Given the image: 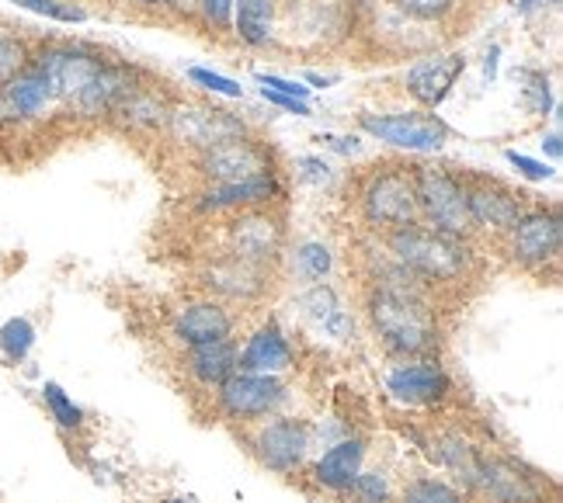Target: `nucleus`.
<instances>
[{"label":"nucleus","instance_id":"f257e3e1","mask_svg":"<svg viewBox=\"0 0 563 503\" xmlns=\"http://www.w3.org/2000/svg\"><path fill=\"white\" fill-rule=\"evenodd\" d=\"M362 316L383 351L400 358H439L442 323L435 310V289H428L386 254L373 265L362 299Z\"/></svg>","mask_w":563,"mask_h":503},{"label":"nucleus","instance_id":"f03ea898","mask_svg":"<svg viewBox=\"0 0 563 503\" xmlns=\"http://www.w3.org/2000/svg\"><path fill=\"white\" fill-rule=\"evenodd\" d=\"M383 254L389 260H397L404 271H410L418 281H424L428 289H445L470 281L481 268L473 239H460L439 230H428L421 223L400 226L394 233L379 236Z\"/></svg>","mask_w":563,"mask_h":503},{"label":"nucleus","instance_id":"7ed1b4c3","mask_svg":"<svg viewBox=\"0 0 563 503\" xmlns=\"http://www.w3.org/2000/svg\"><path fill=\"white\" fill-rule=\"evenodd\" d=\"M358 35L355 0H278L275 46L292 53H334Z\"/></svg>","mask_w":563,"mask_h":503},{"label":"nucleus","instance_id":"20e7f679","mask_svg":"<svg viewBox=\"0 0 563 503\" xmlns=\"http://www.w3.org/2000/svg\"><path fill=\"white\" fill-rule=\"evenodd\" d=\"M355 209L362 226L383 236L400 226L418 223V199L410 164L404 160H379L369 167L355 185Z\"/></svg>","mask_w":563,"mask_h":503},{"label":"nucleus","instance_id":"39448f33","mask_svg":"<svg viewBox=\"0 0 563 503\" xmlns=\"http://www.w3.org/2000/svg\"><path fill=\"white\" fill-rule=\"evenodd\" d=\"M358 11V35L365 49L389 59H418L424 53L445 49L449 32L428 21L410 18L397 8H389L386 0H355Z\"/></svg>","mask_w":563,"mask_h":503},{"label":"nucleus","instance_id":"423d86ee","mask_svg":"<svg viewBox=\"0 0 563 503\" xmlns=\"http://www.w3.org/2000/svg\"><path fill=\"white\" fill-rule=\"evenodd\" d=\"M418 199V223L460 239H473V223L466 212V170H456L439 160L410 164Z\"/></svg>","mask_w":563,"mask_h":503},{"label":"nucleus","instance_id":"0eeeda50","mask_svg":"<svg viewBox=\"0 0 563 503\" xmlns=\"http://www.w3.org/2000/svg\"><path fill=\"white\" fill-rule=\"evenodd\" d=\"M112 59L104 49L91 46V42H77V38H56V42H42L32 53V67L46 77L49 91L56 98V108H67L84 94L101 70L104 63Z\"/></svg>","mask_w":563,"mask_h":503},{"label":"nucleus","instance_id":"6e6552de","mask_svg":"<svg viewBox=\"0 0 563 503\" xmlns=\"http://www.w3.org/2000/svg\"><path fill=\"white\" fill-rule=\"evenodd\" d=\"M473 496L484 503H556V483L526 458L484 448Z\"/></svg>","mask_w":563,"mask_h":503},{"label":"nucleus","instance_id":"1a4fd4ad","mask_svg":"<svg viewBox=\"0 0 563 503\" xmlns=\"http://www.w3.org/2000/svg\"><path fill=\"white\" fill-rule=\"evenodd\" d=\"M289 396L292 385L286 376H254V371H233L227 382L212 389L216 413L236 427H254L275 417L286 410Z\"/></svg>","mask_w":563,"mask_h":503},{"label":"nucleus","instance_id":"9d476101","mask_svg":"<svg viewBox=\"0 0 563 503\" xmlns=\"http://www.w3.org/2000/svg\"><path fill=\"white\" fill-rule=\"evenodd\" d=\"M247 451L254 462L272 476L292 479L299 472H307L313 458L310 421L289 417V413H275V417L247 427Z\"/></svg>","mask_w":563,"mask_h":503},{"label":"nucleus","instance_id":"9b49d317","mask_svg":"<svg viewBox=\"0 0 563 503\" xmlns=\"http://www.w3.org/2000/svg\"><path fill=\"white\" fill-rule=\"evenodd\" d=\"M358 133L383 143L386 149L415 153V157L442 153L445 143L452 139L449 122L435 112H424V108H407V112H362Z\"/></svg>","mask_w":563,"mask_h":503},{"label":"nucleus","instance_id":"f8f14e48","mask_svg":"<svg viewBox=\"0 0 563 503\" xmlns=\"http://www.w3.org/2000/svg\"><path fill=\"white\" fill-rule=\"evenodd\" d=\"M251 133L247 119L233 115L230 108H220L212 101H199V98H188V101H170V112L164 122V143L175 146L178 153H195L209 149L212 143L230 139V136H241Z\"/></svg>","mask_w":563,"mask_h":503},{"label":"nucleus","instance_id":"ddd939ff","mask_svg":"<svg viewBox=\"0 0 563 503\" xmlns=\"http://www.w3.org/2000/svg\"><path fill=\"white\" fill-rule=\"evenodd\" d=\"M286 247H289V223H286V209L282 205L227 215V223H223V250L227 254L254 260V265H265V268H282Z\"/></svg>","mask_w":563,"mask_h":503},{"label":"nucleus","instance_id":"4468645a","mask_svg":"<svg viewBox=\"0 0 563 503\" xmlns=\"http://www.w3.org/2000/svg\"><path fill=\"white\" fill-rule=\"evenodd\" d=\"M191 170L199 174L202 185H233V181L257 178V174H275L282 167H278V153L268 139L241 133L195 153Z\"/></svg>","mask_w":563,"mask_h":503},{"label":"nucleus","instance_id":"2eb2a0df","mask_svg":"<svg viewBox=\"0 0 563 503\" xmlns=\"http://www.w3.org/2000/svg\"><path fill=\"white\" fill-rule=\"evenodd\" d=\"M505 257L522 271H547L560 260L563 250V223L560 205L529 202V209L518 215V223L497 239Z\"/></svg>","mask_w":563,"mask_h":503},{"label":"nucleus","instance_id":"dca6fc26","mask_svg":"<svg viewBox=\"0 0 563 503\" xmlns=\"http://www.w3.org/2000/svg\"><path fill=\"white\" fill-rule=\"evenodd\" d=\"M292 313L302 331H307L320 347H352L358 340L355 310L331 281L302 286L292 299Z\"/></svg>","mask_w":563,"mask_h":503},{"label":"nucleus","instance_id":"f3484780","mask_svg":"<svg viewBox=\"0 0 563 503\" xmlns=\"http://www.w3.org/2000/svg\"><path fill=\"white\" fill-rule=\"evenodd\" d=\"M195 278H199L202 295H212L227 305H257V302L272 299V292L278 286V268L254 265V260L233 257L223 250V254L202 260V268Z\"/></svg>","mask_w":563,"mask_h":503},{"label":"nucleus","instance_id":"a211bd4d","mask_svg":"<svg viewBox=\"0 0 563 503\" xmlns=\"http://www.w3.org/2000/svg\"><path fill=\"white\" fill-rule=\"evenodd\" d=\"M529 209V194L484 170H466V212L476 236L501 239L518 215Z\"/></svg>","mask_w":563,"mask_h":503},{"label":"nucleus","instance_id":"6ab92c4d","mask_svg":"<svg viewBox=\"0 0 563 503\" xmlns=\"http://www.w3.org/2000/svg\"><path fill=\"white\" fill-rule=\"evenodd\" d=\"M383 385L407 410H431L452 396V379L439 358H400L386 368Z\"/></svg>","mask_w":563,"mask_h":503},{"label":"nucleus","instance_id":"aec40b11","mask_svg":"<svg viewBox=\"0 0 563 503\" xmlns=\"http://www.w3.org/2000/svg\"><path fill=\"white\" fill-rule=\"evenodd\" d=\"M236 313L227 302L212 299V295H195L178 302L167 316V334L181 351H191V347H202L212 340H227L236 334Z\"/></svg>","mask_w":563,"mask_h":503},{"label":"nucleus","instance_id":"412c9836","mask_svg":"<svg viewBox=\"0 0 563 503\" xmlns=\"http://www.w3.org/2000/svg\"><path fill=\"white\" fill-rule=\"evenodd\" d=\"M466 74V53L460 49H435L407 63L404 70V91L418 101L424 112H439V108L452 98L460 77Z\"/></svg>","mask_w":563,"mask_h":503},{"label":"nucleus","instance_id":"4be33fe9","mask_svg":"<svg viewBox=\"0 0 563 503\" xmlns=\"http://www.w3.org/2000/svg\"><path fill=\"white\" fill-rule=\"evenodd\" d=\"M286 199H289V185L282 178V170H275L233 185H202L199 194H195V209L202 215H233L247 209L286 205Z\"/></svg>","mask_w":563,"mask_h":503},{"label":"nucleus","instance_id":"5701e85b","mask_svg":"<svg viewBox=\"0 0 563 503\" xmlns=\"http://www.w3.org/2000/svg\"><path fill=\"white\" fill-rule=\"evenodd\" d=\"M170 98L164 91V83L146 80V74L129 87V91L115 101L112 115H108L104 125L119 128L122 136H133V139H154L164 133V122L170 112Z\"/></svg>","mask_w":563,"mask_h":503},{"label":"nucleus","instance_id":"b1692460","mask_svg":"<svg viewBox=\"0 0 563 503\" xmlns=\"http://www.w3.org/2000/svg\"><path fill=\"white\" fill-rule=\"evenodd\" d=\"M424 455L431 458V466H439L449 476V483H456L473 500L476 479H481L484 448L476 445L463 427H439V431H431Z\"/></svg>","mask_w":563,"mask_h":503},{"label":"nucleus","instance_id":"393cba45","mask_svg":"<svg viewBox=\"0 0 563 503\" xmlns=\"http://www.w3.org/2000/svg\"><path fill=\"white\" fill-rule=\"evenodd\" d=\"M56 112V98L46 77L35 67H25L18 77L0 83V128H21L42 122Z\"/></svg>","mask_w":563,"mask_h":503},{"label":"nucleus","instance_id":"a878e982","mask_svg":"<svg viewBox=\"0 0 563 503\" xmlns=\"http://www.w3.org/2000/svg\"><path fill=\"white\" fill-rule=\"evenodd\" d=\"M365 458H369V441L362 434H349L338 445L317 451L307 466V476L320 493L344 496L358 479V472L365 469Z\"/></svg>","mask_w":563,"mask_h":503},{"label":"nucleus","instance_id":"bb28decb","mask_svg":"<svg viewBox=\"0 0 563 503\" xmlns=\"http://www.w3.org/2000/svg\"><path fill=\"white\" fill-rule=\"evenodd\" d=\"M296 365V347L289 331L275 316L254 326L247 340L236 351V371H254V376H286Z\"/></svg>","mask_w":563,"mask_h":503},{"label":"nucleus","instance_id":"cd10ccee","mask_svg":"<svg viewBox=\"0 0 563 503\" xmlns=\"http://www.w3.org/2000/svg\"><path fill=\"white\" fill-rule=\"evenodd\" d=\"M278 32V0H233V42L244 49L262 53L275 49Z\"/></svg>","mask_w":563,"mask_h":503},{"label":"nucleus","instance_id":"c85d7f7f","mask_svg":"<svg viewBox=\"0 0 563 503\" xmlns=\"http://www.w3.org/2000/svg\"><path fill=\"white\" fill-rule=\"evenodd\" d=\"M236 351H241L236 337L212 340V344H202V347H191V351H185V358H181L185 376L191 379V385L212 392L216 385L227 382L233 371H236Z\"/></svg>","mask_w":563,"mask_h":503},{"label":"nucleus","instance_id":"c756f323","mask_svg":"<svg viewBox=\"0 0 563 503\" xmlns=\"http://www.w3.org/2000/svg\"><path fill=\"white\" fill-rule=\"evenodd\" d=\"M289 278L299 281V286H317V281H331L334 275V247L328 239L317 236H302L296 244L286 247V257H282Z\"/></svg>","mask_w":563,"mask_h":503},{"label":"nucleus","instance_id":"7c9ffc66","mask_svg":"<svg viewBox=\"0 0 563 503\" xmlns=\"http://www.w3.org/2000/svg\"><path fill=\"white\" fill-rule=\"evenodd\" d=\"M394 503H470V496L456 483H449L445 476L421 472V476H410L394 493Z\"/></svg>","mask_w":563,"mask_h":503},{"label":"nucleus","instance_id":"2f4dec72","mask_svg":"<svg viewBox=\"0 0 563 503\" xmlns=\"http://www.w3.org/2000/svg\"><path fill=\"white\" fill-rule=\"evenodd\" d=\"M389 8H397L410 18L418 21H428V25H439V29H449L463 21V14L473 8L470 0H386Z\"/></svg>","mask_w":563,"mask_h":503},{"label":"nucleus","instance_id":"473e14b6","mask_svg":"<svg viewBox=\"0 0 563 503\" xmlns=\"http://www.w3.org/2000/svg\"><path fill=\"white\" fill-rule=\"evenodd\" d=\"M515 80L522 87V108L532 119H547L556 112V98H553V80L547 70H536V67H518Z\"/></svg>","mask_w":563,"mask_h":503},{"label":"nucleus","instance_id":"72a5a7b5","mask_svg":"<svg viewBox=\"0 0 563 503\" xmlns=\"http://www.w3.org/2000/svg\"><path fill=\"white\" fill-rule=\"evenodd\" d=\"M394 479H389L386 469H362L358 479L349 487V493H344L341 500L344 503H394Z\"/></svg>","mask_w":563,"mask_h":503},{"label":"nucleus","instance_id":"f704fd0d","mask_svg":"<svg viewBox=\"0 0 563 503\" xmlns=\"http://www.w3.org/2000/svg\"><path fill=\"white\" fill-rule=\"evenodd\" d=\"M35 347V326L25 316H14L0 326V355H4L11 365H21Z\"/></svg>","mask_w":563,"mask_h":503},{"label":"nucleus","instance_id":"c9c22d12","mask_svg":"<svg viewBox=\"0 0 563 503\" xmlns=\"http://www.w3.org/2000/svg\"><path fill=\"white\" fill-rule=\"evenodd\" d=\"M42 403H46L49 417L56 421L59 431H80L84 427V410L67 396V389H63L59 382L42 385Z\"/></svg>","mask_w":563,"mask_h":503},{"label":"nucleus","instance_id":"e433bc0d","mask_svg":"<svg viewBox=\"0 0 563 503\" xmlns=\"http://www.w3.org/2000/svg\"><path fill=\"white\" fill-rule=\"evenodd\" d=\"M8 4H18L38 18L59 21V25H84V21L91 18L88 8L77 4V0H8Z\"/></svg>","mask_w":563,"mask_h":503},{"label":"nucleus","instance_id":"4c0bfd02","mask_svg":"<svg viewBox=\"0 0 563 503\" xmlns=\"http://www.w3.org/2000/svg\"><path fill=\"white\" fill-rule=\"evenodd\" d=\"M292 174L299 185H307L313 191H331L338 185V170L331 167V160H323L320 153H299L292 160Z\"/></svg>","mask_w":563,"mask_h":503},{"label":"nucleus","instance_id":"58836bf2","mask_svg":"<svg viewBox=\"0 0 563 503\" xmlns=\"http://www.w3.org/2000/svg\"><path fill=\"white\" fill-rule=\"evenodd\" d=\"M32 53H35L32 42L11 32H0V83L18 77L25 67H32Z\"/></svg>","mask_w":563,"mask_h":503},{"label":"nucleus","instance_id":"ea45409f","mask_svg":"<svg viewBox=\"0 0 563 503\" xmlns=\"http://www.w3.org/2000/svg\"><path fill=\"white\" fill-rule=\"evenodd\" d=\"M199 91L212 94V98H227V101H244V87L241 80H233L220 70H209V67H188L185 74Z\"/></svg>","mask_w":563,"mask_h":503},{"label":"nucleus","instance_id":"a19ab883","mask_svg":"<svg viewBox=\"0 0 563 503\" xmlns=\"http://www.w3.org/2000/svg\"><path fill=\"white\" fill-rule=\"evenodd\" d=\"M202 29L216 38H230L233 32V0H195Z\"/></svg>","mask_w":563,"mask_h":503},{"label":"nucleus","instance_id":"79ce46f5","mask_svg":"<svg viewBox=\"0 0 563 503\" xmlns=\"http://www.w3.org/2000/svg\"><path fill=\"white\" fill-rule=\"evenodd\" d=\"M505 164L518 174L522 181H532V185H547L556 178V167L550 160H536L522 149H505Z\"/></svg>","mask_w":563,"mask_h":503},{"label":"nucleus","instance_id":"37998d69","mask_svg":"<svg viewBox=\"0 0 563 503\" xmlns=\"http://www.w3.org/2000/svg\"><path fill=\"white\" fill-rule=\"evenodd\" d=\"M355 434V427L349 421H341V417H320V421H310V441H313V455L323 451V448H331L338 445L341 437H349Z\"/></svg>","mask_w":563,"mask_h":503},{"label":"nucleus","instance_id":"c03bdc74","mask_svg":"<svg viewBox=\"0 0 563 503\" xmlns=\"http://www.w3.org/2000/svg\"><path fill=\"white\" fill-rule=\"evenodd\" d=\"M257 87H265V91H275V94H286V98H296V101H310L313 91L302 80H292V77H282V74H265L257 70L254 74Z\"/></svg>","mask_w":563,"mask_h":503},{"label":"nucleus","instance_id":"a18cd8bd","mask_svg":"<svg viewBox=\"0 0 563 503\" xmlns=\"http://www.w3.org/2000/svg\"><path fill=\"white\" fill-rule=\"evenodd\" d=\"M320 143H323V149L338 153V157H344V160L362 157V149H365V139L358 133H323Z\"/></svg>","mask_w":563,"mask_h":503},{"label":"nucleus","instance_id":"49530a36","mask_svg":"<svg viewBox=\"0 0 563 503\" xmlns=\"http://www.w3.org/2000/svg\"><path fill=\"white\" fill-rule=\"evenodd\" d=\"M257 94H262L265 104L282 108L286 115H296V119H310V115H313L310 101H296V98H286V94H275V91H265V87H257Z\"/></svg>","mask_w":563,"mask_h":503},{"label":"nucleus","instance_id":"de8ad7c7","mask_svg":"<svg viewBox=\"0 0 563 503\" xmlns=\"http://www.w3.org/2000/svg\"><path fill=\"white\" fill-rule=\"evenodd\" d=\"M539 149H543V157H550V164L556 167L563 160V136H560V128H550V133L539 139Z\"/></svg>","mask_w":563,"mask_h":503},{"label":"nucleus","instance_id":"09e8293b","mask_svg":"<svg viewBox=\"0 0 563 503\" xmlns=\"http://www.w3.org/2000/svg\"><path fill=\"white\" fill-rule=\"evenodd\" d=\"M125 4H133L140 11H181L185 0H125Z\"/></svg>","mask_w":563,"mask_h":503},{"label":"nucleus","instance_id":"8fccbe9b","mask_svg":"<svg viewBox=\"0 0 563 503\" xmlns=\"http://www.w3.org/2000/svg\"><path fill=\"white\" fill-rule=\"evenodd\" d=\"M497 67H501V46H494L484 53V83H494L497 80Z\"/></svg>","mask_w":563,"mask_h":503},{"label":"nucleus","instance_id":"3c124183","mask_svg":"<svg viewBox=\"0 0 563 503\" xmlns=\"http://www.w3.org/2000/svg\"><path fill=\"white\" fill-rule=\"evenodd\" d=\"M302 83H307L310 91H328V87L334 83V77H331V74H317V70H307V74H302Z\"/></svg>","mask_w":563,"mask_h":503},{"label":"nucleus","instance_id":"603ef678","mask_svg":"<svg viewBox=\"0 0 563 503\" xmlns=\"http://www.w3.org/2000/svg\"><path fill=\"white\" fill-rule=\"evenodd\" d=\"M515 11L522 14V18H532V14H539V11H547V0H518Z\"/></svg>","mask_w":563,"mask_h":503},{"label":"nucleus","instance_id":"864d4df0","mask_svg":"<svg viewBox=\"0 0 563 503\" xmlns=\"http://www.w3.org/2000/svg\"><path fill=\"white\" fill-rule=\"evenodd\" d=\"M164 503H195V500H185V496H170V500H164Z\"/></svg>","mask_w":563,"mask_h":503},{"label":"nucleus","instance_id":"5fc2aeb1","mask_svg":"<svg viewBox=\"0 0 563 503\" xmlns=\"http://www.w3.org/2000/svg\"><path fill=\"white\" fill-rule=\"evenodd\" d=\"M547 4H550L553 11H560V8H563V0H547Z\"/></svg>","mask_w":563,"mask_h":503}]
</instances>
